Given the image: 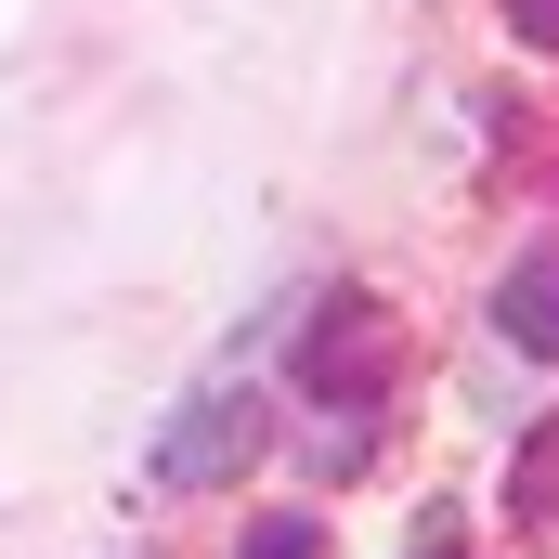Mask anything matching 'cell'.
I'll return each mask as SVG.
<instances>
[{"instance_id":"5","label":"cell","mask_w":559,"mask_h":559,"mask_svg":"<svg viewBox=\"0 0 559 559\" xmlns=\"http://www.w3.org/2000/svg\"><path fill=\"white\" fill-rule=\"evenodd\" d=\"M325 547V521H299V508H286V521H261V534H248V559H312Z\"/></svg>"},{"instance_id":"1","label":"cell","mask_w":559,"mask_h":559,"mask_svg":"<svg viewBox=\"0 0 559 559\" xmlns=\"http://www.w3.org/2000/svg\"><path fill=\"white\" fill-rule=\"evenodd\" d=\"M248 455H261V391L222 378V391H195L182 417L156 429V495H222Z\"/></svg>"},{"instance_id":"3","label":"cell","mask_w":559,"mask_h":559,"mask_svg":"<svg viewBox=\"0 0 559 559\" xmlns=\"http://www.w3.org/2000/svg\"><path fill=\"white\" fill-rule=\"evenodd\" d=\"M495 325L534 352V365H559V248H534V261H508V286H495Z\"/></svg>"},{"instance_id":"2","label":"cell","mask_w":559,"mask_h":559,"mask_svg":"<svg viewBox=\"0 0 559 559\" xmlns=\"http://www.w3.org/2000/svg\"><path fill=\"white\" fill-rule=\"evenodd\" d=\"M299 365H312V391H338V404H365V391H378V365H391V325H378L365 299H338V312H312V338H299Z\"/></svg>"},{"instance_id":"7","label":"cell","mask_w":559,"mask_h":559,"mask_svg":"<svg viewBox=\"0 0 559 559\" xmlns=\"http://www.w3.org/2000/svg\"><path fill=\"white\" fill-rule=\"evenodd\" d=\"M404 559H468V547H455V534H442V521H429V534H417V547H404Z\"/></svg>"},{"instance_id":"4","label":"cell","mask_w":559,"mask_h":559,"mask_svg":"<svg viewBox=\"0 0 559 559\" xmlns=\"http://www.w3.org/2000/svg\"><path fill=\"white\" fill-rule=\"evenodd\" d=\"M508 495H521V521H547V508H559V417L534 429V442H521V468H508Z\"/></svg>"},{"instance_id":"6","label":"cell","mask_w":559,"mask_h":559,"mask_svg":"<svg viewBox=\"0 0 559 559\" xmlns=\"http://www.w3.org/2000/svg\"><path fill=\"white\" fill-rule=\"evenodd\" d=\"M508 26H521L534 52H559V0H508Z\"/></svg>"}]
</instances>
